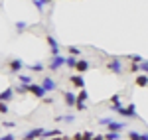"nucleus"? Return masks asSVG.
Segmentation results:
<instances>
[{"mask_svg": "<svg viewBox=\"0 0 148 140\" xmlns=\"http://www.w3.org/2000/svg\"><path fill=\"white\" fill-rule=\"evenodd\" d=\"M14 91H16V93H20V95H24V93H28V91H30V85H18Z\"/></svg>", "mask_w": 148, "mask_h": 140, "instance_id": "a211bd4d", "label": "nucleus"}, {"mask_svg": "<svg viewBox=\"0 0 148 140\" xmlns=\"http://www.w3.org/2000/svg\"><path fill=\"white\" fill-rule=\"evenodd\" d=\"M63 97H65V103H67L69 107H75V105H77V97H75V93L65 91V93H63Z\"/></svg>", "mask_w": 148, "mask_h": 140, "instance_id": "6e6552de", "label": "nucleus"}, {"mask_svg": "<svg viewBox=\"0 0 148 140\" xmlns=\"http://www.w3.org/2000/svg\"><path fill=\"white\" fill-rule=\"evenodd\" d=\"M56 120H65V122H71V120H73V117H71V115H65V117H57Z\"/></svg>", "mask_w": 148, "mask_h": 140, "instance_id": "393cba45", "label": "nucleus"}, {"mask_svg": "<svg viewBox=\"0 0 148 140\" xmlns=\"http://www.w3.org/2000/svg\"><path fill=\"white\" fill-rule=\"evenodd\" d=\"M71 83H73L77 89H83V87H85V81H83L81 75H73V77H71Z\"/></svg>", "mask_w": 148, "mask_h": 140, "instance_id": "9b49d317", "label": "nucleus"}, {"mask_svg": "<svg viewBox=\"0 0 148 140\" xmlns=\"http://www.w3.org/2000/svg\"><path fill=\"white\" fill-rule=\"evenodd\" d=\"M14 93H16V91H14V89H10V87H8V89H4V91L0 93V101H2V103L10 101L12 97H14Z\"/></svg>", "mask_w": 148, "mask_h": 140, "instance_id": "1a4fd4ad", "label": "nucleus"}, {"mask_svg": "<svg viewBox=\"0 0 148 140\" xmlns=\"http://www.w3.org/2000/svg\"><path fill=\"white\" fill-rule=\"evenodd\" d=\"M136 85H138V87H146V85H148V77L144 75V73H142L140 77H136Z\"/></svg>", "mask_w": 148, "mask_h": 140, "instance_id": "dca6fc26", "label": "nucleus"}, {"mask_svg": "<svg viewBox=\"0 0 148 140\" xmlns=\"http://www.w3.org/2000/svg\"><path fill=\"white\" fill-rule=\"evenodd\" d=\"M30 69H32V71H42V69H44V65H42V63H36V65H30Z\"/></svg>", "mask_w": 148, "mask_h": 140, "instance_id": "a878e982", "label": "nucleus"}, {"mask_svg": "<svg viewBox=\"0 0 148 140\" xmlns=\"http://www.w3.org/2000/svg\"><path fill=\"white\" fill-rule=\"evenodd\" d=\"M140 140H148V134H140Z\"/></svg>", "mask_w": 148, "mask_h": 140, "instance_id": "f704fd0d", "label": "nucleus"}, {"mask_svg": "<svg viewBox=\"0 0 148 140\" xmlns=\"http://www.w3.org/2000/svg\"><path fill=\"white\" fill-rule=\"evenodd\" d=\"M101 124L109 126L111 132H121L125 128V122H119V120H113V118H101Z\"/></svg>", "mask_w": 148, "mask_h": 140, "instance_id": "f257e3e1", "label": "nucleus"}, {"mask_svg": "<svg viewBox=\"0 0 148 140\" xmlns=\"http://www.w3.org/2000/svg\"><path fill=\"white\" fill-rule=\"evenodd\" d=\"M42 87H44L46 91H53V89H56V81H53L51 77H46L44 83H42Z\"/></svg>", "mask_w": 148, "mask_h": 140, "instance_id": "9d476101", "label": "nucleus"}, {"mask_svg": "<svg viewBox=\"0 0 148 140\" xmlns=\"http://www.w3.org/2000/svg\"><path fill=\"white\" fill-rule=\"evenodd\" d=\"M87 97H89L87 91H85V89H81V93L77 95V101H83V103H85V99H87Z\"/></svg>", "mask_w": 148, "mask_h": 140, "instance_id": "6ab92c4d", "label": "nucleus"}, {"mask_svg": "<svg viewBox=\"0 0 148 140\" xmlns=\"http://www.w3.org/2000/svg\"><path fill=\"white\" fill-rule=\"evenodd\" d=\"M140 69V63H132V65H130V71H138Z\"/></svg>", "mask_w": 148, "mask_h": 140, "instance_id": "2f4dec72", "label": "nucleus"}, {"mask_svg": "<svg viewBox=\"0 0 148 140\" xmlns=\"http://www.w3.org/2000/svg\"><path fill=\"white\" fill-rule=\"evenodd\" d=\"M24 28H26V22H16V30L18 32H22Z\"/></svg>", "mask_w": 148, "mask_h": 140, "instance_id": "c85d7f7f", "label": "nucleus"}, {"mask_svg": "<svg viewBox=\"0 0 148 140\" xmlns=\"http://www.w3.org/2000/svg\"><path fill=\"white\" fill-rule=\"evenodd\" d=\"M69 53L77 57V55H81V49H79V47H73V46H71V47H69Z\"/></svg>", "mask_w": 148, "mask_h": 140, "instance_id": "412c9836", "label": "nucleus"}, {"mask_svg": "<svg viewBox=\"0 0 148 140\" xmlns=\"http://www.w3.org/2000/svg\"><path fill=\"white\" fill-rule=\"evenodd\" d=\"M18 79H20L22 85H32V77L30 75H18Z\"/></svg>", "mask_w": 148, "mask_h": 140, "instance_id": "f3484780", "label": "nucleus"}, {"mask_svg": "<svg viewBox=\"0 0 148 140\" xmlns=\"http://www.w3.org/2000/svg\"><path fill=\"white\" fill-rule=\"evenodd\" d=\"M77 63H79V59L75 57V55H67V67H71V69H77Z\"/></svg>", "mask_w": 148, "mask_h": 140, "instance_id": "f8f14e48", "label": "nucleus"}, {"mask_svg": "<svg viewBox=\"0 0 148 140\" xmlns=\"http://www.w3.org/2000/svg\"><path fill=\"white\" fill-rule=\"evenodd\" d=\"M42 134H44V128H32L26 136H24V140H36V138H42Z\"/></svg>", "mask_w": 148, "mask_h": 140, "instance_id": "39448f33", "label": "nucleus"}, {"mask_svg": "<svg viewBox=\"0 0 148 140\" xmlns=\"http://www.w3.org/2000/svg\"><path fill=\"white\" fill-rule=\"evenodd\" d=\"M89 69V61H85V59H79V63H77V71H87Z\"/></svg>", "mask_w": 148, "mask_h": 140, "instance_id": "2eb2a0df", "label": "nucleus"}, {"mask_svg": "<svg viewBox=\"0 0 148 140\" xmlns=\"http://www.w3.org/2000/svg\"><path fill=\"white\" fill-rule=\"evenodd\" d=\"M0 140H14L12 134H4V136H0Z\"/></svg>", "mask_w": 148, "mask_h": 140, "instance_id": "473e14b6", "label": "nucleus"}, {"mask_svg": "<svg viewBox=\"0 0 148 140\" xmlns=\"http://www.w3.org/2000/svg\"><path fill=\"white\" fill-rule=\"evenodd\" d=\"M111 103H113V105L121 103V97H119V95H113V97H111Z\"/></svg>", "mask_w": 148, "mask_h": 140, "instance_id": "c756f323", "label": "nucleus"}, {"mask_svg": "<svg viewBox=\"0 0 148 140\" xmlns=\"http://www.w3.org/2000/svg\"><path fill=\"white\" fill-rule=\"evenodd\" d=\"M105 140H119V132H109L105 136Z\"/></svg>", "mask_w": 148, "mask_h": 140, "instance_id": "aec40b11", "label": "nucleus"}, {"mask_svg": "<svg viewBox=\"0 0 148 140\" xmlns=\"http://www.w3.org/2000/svg\"><path fill=\"white\" fill-rule=\"evenodd\" d=\"M107 67H109L111 71H114V73H121V71H123V63H121L119 59H113V61L107 63Z\"/></svg>", "mask_w": 148, "mask_h": 140, "instance_id": "0eeeda50", "label": "nucleus"}, {"mask_svg": "<svg viewBox=\"0 0 148 140\" xmlns=\"http://www.w3.org/2000/svg\"><path fill=\"white\" fill-rule=\"evenodd\" d=\"M61 65H67V57H63V55H56V57H51V61H49V69H51V71L59 69Z\"/></svg>", "mask_w": 148, "mask_h": 140, "instance_id": "f03ea898", "label": "nucleus"}, {"mask_svg": "<svg viewBox=\"0 0 148 140\" xmlns=\"http://www.w3.org/2000/svg\"><path fill=\"white\" fill-rule=\"evenodd\" d=\"M30 93H34V97H38V99H46V89L42 87V85H36V83H32L30 85Z\"/></svg>", "mask_w": 148, "mask_h": 140, "instance_id": "7ed1b4c3", "label": "nucleus"}, {"mask_svg": "<svg viewBox=\"0 0 148 140\" xmlns=\"http://www.w3.org/2000/svg\"><path fill=\"white\" fill-rule=\"evenodd\" d=\"M75 109H77V111H85L87 107H85V103H83V101H77V105H75Z\"/></svg>", "mask_w": 148, "mask_h": 140, "instance_id": "cd10ccee", "label": "nucleus"}, {"mask_svg": "<svg viewBox=\"0 0 148 140\" xmlns=\"http://www.w3.org/2000/svg\"><path fill=\"white\" fill-rule=\"evenodd\" d=\"M140 69H142L144 75H146V73H148V61H142V63H140Z\"/></svg>", "mask_w": 148, "mask_h": 140, "instance_id": "bb28decb", "label": "nucleus"}, {"mask_svg": "<svg viewBox=\"0 0 148 140\" xmlns=\"http://www.w3.org/2000/svg\"><path fill=\"white\" fill-rule=\"evenodd\" d=\"M51 140H69L67 136H56V138H51Z\"/></svg>", "mask_w": 148, "mask_h": 140, "instance_id": "72a5a7b5", "label": "nucleus"}, {"mask_svg": "<svg viewBox=\"0 0 148 140\" xmlns=\"http://www.w3.org/2000/svg\"><path fill=\"white\" fill-rule=\"evenodd\" d=\"M8 111H10V109H8V105H6V103H2V101H0V115H6V113H8Z\"/></svg>", "mask_w": 148, "mask_h": 140, "instance_id": "4be33fe9", "label": "nucleus"}, {"mask_svg": "<svg viewBox=\"0 0 148 140\" xmlns=\"http://www.w3.org/2000/svg\"><path fill=\"white\" fill-rule=\"evenodd\" d=\"M128 140H140V134L138 132H128Z\"/></svg>", "mask_w": 148, "mask_h": 140, "instance_id": "5701e85b", "label": "nucleus"}, {"mask_svg": "<svg viewBox=\"0 0 148 140\" xmlns=\"http://www.w3.org/2000/svg\"><path fill=\"white\" fill-rule=\"evenodd\" d=\"M93 140H105V136H99V134H97V136H95Z\"/></svg>", "mask_w": 148, "mask_h": 140, "instance_id": "c9c22d12", "label": "nucleus"}, {"mask_svg": "<svg viewBox=\"0 0 148 140\" xmlns=\"http://www.w3.org/2000/svg\"><path fill=\"white\" fill-rule=\"evenodd\" d=\"M34 4H36V6H38V8H40V10H42V8L46 6L47 2H46V0H34Z\"/></svg>", "mask_w": 148, "mask_h": 140, "instance_id": "b1692460", "label": "nucleus"}, {"mask_svg": "<svg viewBox=\"0 0 148 140\" xmlns=\"http://www.w3.org/2000/svg\"><path fill=\"white\" fill-rule=\"evenodd\" d=\"M22 65H24V63L20 61V59H12V61H10V69L12 71H20V69H22Z\"/></svg>", "mask_w": 148, "mask_h": 140, "instance_id": "4468645a", "label": "nucleus"}, {"mask_svg": "<svg viewBox=\"0 0 148 140\" xmlns=\"http://www.w3.org/2000/svg\"><path fill=\"white\" fill-rule=\"evenodd\" d=\"M38 140H46V138H38Z\"/></svg>", "mask_w": 148, "mask_h": 140, "instance_id": "4c0bfd02", "label": "nucleus"}, {"mask_svg": "<svg viewBox=\"0 0 148 140\" xmlns=\"http://www.w3.org/2000/svg\"><path fill=\"white\" fill-rule=\"evenodd\" d=\"M46 2H47V4H49V2H51V0H46Z\"/></svg>", "mask_w": 148, "mask_h": 140, "instance_id": "e433bc0d", "label": "nucleus"}, {"mask_svg": "<svg viewBox=\"0 0 148 140\" xmlns=\"http://www.w3.org/2000/svg\"><path fill=\"white\" fill-rule=\"evenodd\" d=\"M2 126H6V128H12V126H14V122H12V120H4V122H2Z\"/></svg>", "mask_w": 148, "mask_h": 140, "instance_id": "7c9ffc66", "label": "nucleus"}, {"mask_svg": "<svg viewBox=\"0 0 148 140\" xmlns=\"http://www.w3.org/2000/svg\"><path fill=\"white\" fill-rule=\"evenodd\" d=\"M119 115H123V117H130V118L138 117V115H136V107H134V105L123 107V109H121V113H119Z\"/></svg>", "mask_w": 148, "mask_h": 140, "instance_id": "20e7f679", "label": "nucleus"}, {"mask_svg": "<svg viewBox=\"0 0 148 140\" xmlns=\"http://www.w3.org/2000/svg\"><path fill=\"white\" fill-rule=\"evenodd\" d=\"M95 136H93L91 132H83V134H75L73 136V140H93Z\"/></svg>", "mask_w": 148, "mask_h": 140, "instance_id": "ddd939ff", "label": "nucleus"}, {"mask_svg": "<svg viewBox=\"0 0 148 140\" xmlns=\"http://www.w3.org/2000/svg\"><path fill=\"white\" fill-rule=\"evenodd\" d=\"M47 46L51 47V57H56V55H59V46H57L56 38H51V36H47Z\"/></svg>", "mask_w": 148, "mask_h": 140, "instance_id": "423d86ee", "label": "nucleus"}]
</instances>
